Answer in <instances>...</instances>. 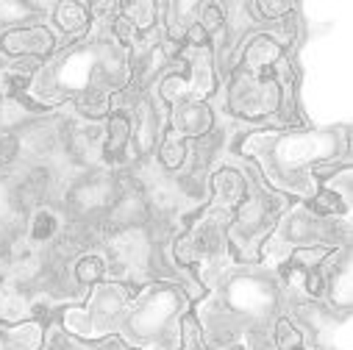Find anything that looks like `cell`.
<instances>
[{
	"instance_id": "1",
	"label": "cell",
	"mask_w": 353,
	"mask_h": 350,
	"mask_svg": "<svg viewBox=\"0 0 353 350\" xmlns=\"http://www.w3.org/2000/svg\"><path fill=\"white\" fill-rule=\"evenodd\" d=\"M131 67L125 48L117 39L83 42L75 50L61 53L50 64L39 67L28 92L42 103H59L64 98H78L83 92H117L128 83Z\"/></svg>"
},
{
	"instance_id": "2",
	"label": "cell",
	"mask_w": 353,
	"mask_h": 350,
	"mask_svg": "<svg viewBox=\"0 0 353 350\" xmlns=\"http://www.w3.org/2000/svg\"><path fill=\"white\" fill-rule=\"evenodd\" d=\"M339 147H345L342 131H261L242 142V150L261 164L273 187L301 198L317 192L312 167L334 158Z\"/></svg>"
},
{
	"instance_id": "3",
	"label": "cell",
	"mask_w": 353,
	"mask_h": 350,
	"mask_svg": "<svg viewBox=\"0 0 353 350\" xmlns=\"http://www.w3.org/2000/svg\"><path fill=\"white\" fill-rule=\"evenodd\" d=\"M187 298L179 287H148L137 300H128V309L120 320V333L125 342L142 350H179L181 347V314Z\"/></svg>"
},
{
	"instance_id": "4",
	"label": "cell",
	"mask_w": 353,
	"mask_h": 350,
	"mask_svg": "<svg viewBox=\"0 0 353 350\" xmlns=\"http://www.w3.org/2000/svg\"><path fill=\"white\" fill-rule=\"evenodd\" d=\"M128 292L120 284H95V292L86 309H67L64 328L81 339H101L120 328L128 309Z\"/></svg>"
},
{
	"instance_id": "5",
	"label": "cell",
	"mask_w": 353,
	"mask_h": 350,
	"mask_svg": "<svg viewBox=\"0 0 353 350\" xmlns=\"http://www.w3.org/2000/svg\"><path fill=\"white\" fill-rule=\"evenodd\" d=\"M284 101V86L273 72H248L239 70L231 81L228 92V109L239 117L259 120L276 114Z\"/></svg>"
},
{
	"instance_id": "6",
	"label": "cell",
	"mask_w": 353,
	"mask_h": 350,
	"mask_svg": "<svg viewBox=\"0 0 353 350\" xmlns=\"http://www.w3.org/2000/svg\"><path fill=\"white\" fill-rule=\"evenodd\" d=\"M228 212L212 209L206 212L190 231L187 236L179 239V247H175V256L181 261H201V265H217L220 258H225L228 250Z\"/></svg>"
},
{
	"instance_id": "7",
	"label": "cell",
	"mask_w": 353,
	"mask_h": 350,
	"mask_svg": "<svg viewBox=\"0 0 353 350\" xmlns=\"http://www.w3.org/2000/svg\"><path fill=\"white\" fill-rule=\"evenodd\" d=\"M323 234H325V220L314 217L309 206L298 203L290 212H284V217L276 223V231L268 239V253H273V258L281 261L292 250L314 247V242H320Z\"/></svg>"
},
{
	"instance_id": "8",
	"label": "cell",
	"mask_w": 353,
	"mask_h": 350,
	"mask_svg": "<svg viewBox=\"0 0 353 350\" xmlns=\"http://www.w3.org/2000/svg\"><path fill=\"white\" fill-rule=\"evenodd\" d=\"M276 225V206L270 203V195L253 192L236 206L234 223H228L225 236L231 245L248 250V245H259Z\"/></svg>"
},
{
	"instance_id": "9",
	"label": "cell",
	"mask_w": 353,
	"mask_h": 350,
	"mask_svg": "<svg viewBox=\"0 0 353 350\" xmlns=\"http://www.w3.org/2000/svg\"><path fill=\"white\" fill-rule=\"evenodd\" d=\"M56 48V37L45 25H14L0 37V50L12 59H48Z\"/></svg>"
},
{
	"instance_id": "10",
	"label": "cell",
	"mask_w": 353,
	"mask_h": 350,
	"mask_svg": "<svg viewBox=\"0 0 353 350\" xmlns=\"http://www.w3.org/2000/svg\"><path fill=\"white\" fill-rule=\"evenodd\" d=\"M172 134L181 139H201L214 128V112L206 101H179L170 114Z\"/></svg>"
},
{
	"instance_id": "11",
	"label": "cell",
	"mask_w": 353,
	"mask_h": 350,
	"mask_svg": "<svg viewBox=\"0 0 353 350\" xmlns=\"http://www.w3.org/2000/svg\"><path fill=\"white\" fill-rule=\"evenodd\" d=\"M70 206L81 214H90L98 209H112V203L117 200V187L109 175H90V178L78 181L70 195H67Z\"/></svg>"
},
{
	"instance_id": "12",
	"label": "cell",
	"mask_w": 353,
	"mask_h": 350,
	"mask_svg": "<svg viewBox=\"0 0 353 350\" xmlns=\"http://www.w3.org/2000/svg\"><path fill=\"white\" fill-rule=\"evenodd\" d=\"M128 147H131V120L123 112H112L106 120V134H103V145H101L103 164H109V167L125 164Z\"/></svg>"
},
{
	"instance_id": "13",
	"label": "cell",
	"mask_w": 353,
	"mask_h": 350,
	"mask_svg": "<svg viewBox=\"0 0 353 350\" xmlns=\"http://www.w3.org/2000/svg\"><path fill=\"white\" fill-rule=\"evenodd\" d=\"M161 139V120L156 114V109L142 101L137 106V120L131 123V145L137 156H148Z\"/></svg>"
},
{
	"instance_id": "14",
	"label": "cell",
	"mask_w": 353,
	"mask_h": 350,
	"mask_svg": "<svg viewBox=\"0 0 353 350\" xmlns=\"http://www.w3.org/2000/svg\"><path fill=\"white\" fill-rule=\"evenodd\" d=\"M212 192H214V209L231 212L245 200L248 181H245V175L236 172L234 167H223V169L214 172V178H212Z\"/></svg>"
},
{
	"instance_id": "15",
	"label": "cell",
	"mask_w": 353,
	"mask_h": 350,
	"mask_svg": "<svg viewBox=\"0 0 353 350\" xmlns=\"http://www.w3.org/2000/svg\"><path fill=\"white\" fill-rule=\"evenodd\" d=\"M284 59V48L279 39H273L270 34H259L250 39V45L245 48L242 56V70L248 72H268L270 67L281 64Z\"/></svg>"
},
{
	"instance_id": "16",
	"label": "cell",
	"mask_w": 353,
	"mask_h": 350,
	"mask_svg": "<svg viewBox=\"0 0 353 350\" xmlns=\"http://www.w3.org/2000/svg\"><path fill=\"white\" fill-rule=\"evenodd\" d=\"M145 220H148V203L142 195L137 192L117 195V200L112 203V225H117L120 231H134Z\"/></svg>"
},
{
	"instance_id": "17",
	"label": "cell",
	"mask_w": 353,
	"mask_h": 350,
	"mask_svg": "<svg viewBox=\"0 0 353 350\" xmlns=\"http://www.w3.org/2000/svg\"><path fill=\"white\" fill-rule=\"evenodd\" d=\"M42 344L39 322L3 325L0 322V350H37Z\"/></svg>"
},
{
	"instance_id": "18",
	"label": "cell",
	"mask_w": 353,
	"mask_h": 350,
	"mask_svg": "<svg viewBox=\"0 0 353 350\" xmlns=\"http://www.w3.org/2000/svg\"><path fill=\"white\" fill-rule=\"evenodd\" d=\"M61 234V217L50 206H37L28 223V242L31 245H48Z\"/></svg>"
},
{
	"instance_id": "19",
	"label": "cell",
	"mask_w": 353,
	"mask_h": 350,
	"mask_svg": "<svg viewBox=\"0 0 353 350\" xmlns=\"http://www.w3.org/2000/svg\"><path fill=\"white\" fill-rule=\"evenodd\" d=\"M20 139V153L26 150V153H31L34 158H45V156H50L56 147H59V131L50 125H31L23 136H17Z\"/></svg>"
},
{
	"instance_id": "20",
	"label": "cell",
	"mask_w": 353,
	"mask_h": 350,
	"mask_svg": "<svg viewBox=\"0 0 353 350\" xmlns=\"http://www.w3.org/2000/svg\"><path fill=\"white\" fill-rule=\"evenodd\" d=\"M53 20L67 37H83L86 28H90V9L75 3V0H64V3L56 6Z\"/></svg>"
},
{
	"instance_id": "21",
	"label": "cell",
	"mask_w": 353,
	"mask_h": 350,
	"mask_svg": "<svg viewBox=\"0 0 353 350\" xmlns=\"http://www.w3.org/2000/svg\"><path fill=\"white\" fill-rule=\"evenodd\" d=\"M309 212L314 214V217H320V220H331V217H345L347 214V198L345 195H339L336 189H320V192H314L312 195V206H309Z\"/></svg>"
},
{
	"instance_id": "22",
	"label": "cell",
	"mask_w": 353,
	"mask_h": 350,
	"mask_svg": "<svg viewBox=\"0 0 353 350\" xmlns=\"http://www.w3.org/2000/svg\"><path fill=\"white\" fill-rule=\"evenodd\" d=\"M34 75H37V67H28V70H26V64L6 67L3 75H0V92H3L6 98H12V101L20 98L28 90V86H31Z\"/></svg>"
},
{
	"instance_id": "23",
	"label": "cell",
	"mask_w": 353,
	"mask_h": 350,
	"mask_svg": "<svg viewBox=\"0 0 353 350\" xmlns=\"http://www.w3.org/2000/svg\"><path fill=\"white\" fill-rule=\"evenodd\" d=\"M72 276H75V281H78L81 287H95V284H101L103 276H106V261H103V256H98V253L81 256V258L75 261V267H72Z\"/></svg>"
},
{
	"instance_id": "24",
	"label": "cell",
	"mask_w": 353,
	"mask_h": 350,
	"mask_svg": "<svg viewBox=\"0 0 353 350\" xmlns=\"http://www.w3.org/2000/svg\"><path fill=\"white\" fill-rule=\"evenodd\" d=\"M120 17L125 23H131L137 34L150 31L153 23H156V3H150V0H134V3H123L120 6Z\"/></svg>"
},
{
	"instance_id": "25",
	"label": "cell",
	"mask_w": 353,
	"mask_h": 350,
	"mask_svg": "<svg viewBox=\"0 0 353 350\" xmlns=\"http://www.w3.org/2000/svg\"><path fill=\"white\" fill-rule=\"evenodd\" d=\"M159 161H161V167L170 169V172L179 169V167L187 161V145H184V139L175 136L172 131L164 134L161 142H159Z\"/></svg>"
},
{
	"instance_id": "26",
	"label": "cell",
	"mask_w": 353,
	"mask_h": 350,
	"mask_svg": "<svg viewBox=\"0 0 353 350\" xmlns=\"http://www.w3.org/2000/svg\"><path fill=\"white\" fill-rule=\"evenodd\" d=\"M325 289H328L334 306H342V309L350 306V267H347V261L325 281Z\"/></svg>"
},
{
	"instance_id": "27",
	"label": "cell",
	"mask_w": 353,
	"mask_h": 350,
	"mask_svg": "<svg viewBox=\"0 0 353 350\" xmlns=\"http://www.w3.org/2000/svg\"><path fill=\"white\" fill-rule=\"evenodd\" d=\"M179 200H181V195L175 192L172 187H167V184H159V187H153L150 189V195H148V209H156L159 214H170V212H175L179 209Z\"/></svg>"
},
{
	"instance_id": "28",
	"label": "cell",
	"mask_w": 353,
	"mask_h": 350,
	"mask_svg": "<svg viewBox=\"0 0 353 350\" xmlns=\"http://www.w3.org/2000/svg\"><path fill=\"white\" fill-rule=\"evenodd\" d=\"M276 347L279 350H303V333L290 320H279L276 322Z\"/></svg>"
},
{
	"instance_id": "29",
	"label": "cell",
	"mask_w": 353,
	"mask_h": 350,
	"mask_svg": "<svg viewBox=\"0 0 353 350\" xmlns=\"http://www.w3.org/2000/svg\"><path fill=\"white\" fill-rule=\"evenodd\" d=\"M248 12H256L261 20H281V17L292 14L295 6L287 3V0H259V3L248 6Z\"/></svg>"
},
{
	"instance_id": "30",
	"label": "cell",
	"mask_w": 353,
	"mask_h": 350,
	"mask_svg": "<svg viewBox=\"0 0 353 350\" xmlns=\"http://www.w3.org/2000/svg\"><path fill=\"white\" fill-rule=\"evenodd\" d=\"M195 23L206 31V37H214V34L223 31V25H225V12H223L217 3H206V6H201Z\"/></svg>"
},
{
	"instance_id": "31",
	"label": "cell",
	"mask_w": 353,
	"mask_h": 350,
	"mask_svg": "<svg viewBox=\"0 0 353 350\" xmlns=\"http://www.w3.org/2000/svg\"><path fill=\"white\" fill-rule=\"evenodd\" d=\"M20 156V139L14 131L0 134V164H12Z\"/></svg>"
},
{
	"instance_id": "32",
	"label": "cell",
	"mask_w": 353,
	"mask_h": 350,
	"mask_svg": "<svg viewBox=\"0 0 353 350\" xmlns=\"http://www.w3.org/2000/svg\"><path fill=\"white\" fill-rule=\"evenodd\" d=\"M31 6L26 3H0V23L3 25H14V23H23V17H28Z\"/></svg>"
},
{
	"instance_id": "33",
	"label": "cell",
	"mask_w": 353,
	"mask_h": 350,
	"mask_svg": "<svg viewBox=\"0 0 353 350\" xmlns=\"http://www.w3.org/2000/svg\"><path fill=\"white\" fill-rule=\"evenodd\" d=\"M9 287H12V273L6 267H0V300L9 298Z\"/></svg>"
}]
</instances>
